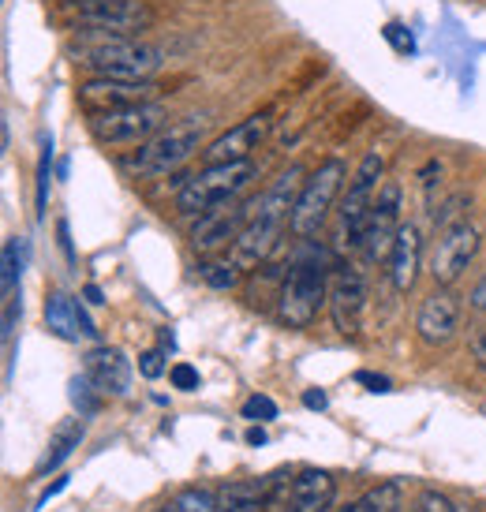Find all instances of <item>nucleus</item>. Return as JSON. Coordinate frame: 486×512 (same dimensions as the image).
Here are the masks:
<instances>
[{"label":"nucleus","mask_w":486,"mask_h":512,"mask_svg":"<svg viewBox=\"0 0 486 512\" xmlns=\"http://www.w3.org/2000/svg\"><path fill=\"white\" fill-rule=\"evenodd\" d=\"M401 483H382V512H401Z\"/></svg>","instance_id":"32"},{"label":"nucleus","mask_w":486,"mask_h":512,"mask_svg":"<svg viewBox=\"0 0 486 512\" xmlns=\"http://www.w3.org/2000/svg\"><path fill=\"white\" fill-rule=\"evenodd\" d=\"M4 273H0V281H4V299H12L15 296V285H19V240H8L4 243Z\"/></svg>","instance_id":"26"},{"label":"nucleus","mask_w":486,"mask_h":512,"mask_svg":"<svg viewBox=\"0 0 486 512\" xmlns=\"http://www.w3.org/2000/svg\"><path fill=\"white\" fill-rule=\"evenodd\" d=\"M479 243H483V236H479V228L468 217L457 221V225H449L445 232H438L427 262L434 285H445V288L457 285L460 277L468 273V266H472V258L479 255Z\"/></svg>","instance_id":"9"},{"label":"nucleus","mask_w":486,"mask_h":512,"mask_svg":"<svg viewBox=\"0 0 486 512\" xmlns=\"http://www.w3.org/2000/svg\"><path fill=\"white\" fill-rule=\"evenodd\" d=\"M472 311H483L486 314V277L475 285V292H472Z\"/></svg>","instance_id":"37"},{"label":"nucleus","mask_w":486,"mask_h":512,"mask_svg":"<svg viewBox=\"0 0 486 512\" xmlns=\"http://www.w3.org/2000/svg\"><path fill=\"white\" fill-rule=\"evenodd\" d=\"M457 512H472V509H457Z\"/></svg>","instance_id":"44"},{"label":"nucleus","mask_w":486,"mask_h":512,"mask_svg":"<svg viewBox=\"0 0 486 512\" xmlns=\"http://www.w3.org/2000/svg\"><path fill=\"white\" fill-rule=\"evenodd\" d=\"M49 165H53V146L45 143L42 165H38V217L45 214V202H49Z\"/></svg>","instance_id":"29"},{"label":"nucleus","mask_w":486,"mask_h":512,"mask_svg":"<svg viewBox=\"0 0 486 512\" xmlns=\"http://www.w3.org/2000/svg\"><path fill=\"white\" fill-rule=\"evenodd\" d=\"M243 419H251V423H270V419H277V404H273L270 397H251L247 404H243Z\"/></svg>","instance_id":"28"},{"label":"nucleus","mask_w":486,"mask_h":512,"mask_svg":"<svg viewBox=\"0 0 486 512\" xmlns=\"http://www.w3.org/2000/svg\"><path fill=\"white\" fill-rule=\"evenodd\" d=\"M86 374L94 378L101 393L109 397H128L131 393V363L120 348H109V344H98L86 352Z\"/></svg>","instance_id":"17"},{"label":"nucleus","mask_w":486,"mask_h":512,"mask_svg":"<svg viewBox=\"0 0 486 512\" xmlns=\"http://www.w3.org/2000/svg\"><path fill=\"white\" fill-rule=\"evenodd\" d=\"M206 131H210V116H184L169 128H161L154 139H146L128 157V169H135L139 176H165V172L180 169L195 150H202Z\"/></svg>","instance_id":"4"},{"label":"nucleus","mask_w":486,"mask_h":512,"mask_svg":"<svg viewBox=\"0 0 486 512\" xmlns=\"http://www.w3.org/2000/svg\"><path fill=\"white\" fill-rule=\"evenodd\" d=\"M75 64L90 68L94 75H109V79H154L161 68V49L139 38L90 30V38H83L75 49Z\"/></svg>","instance_id":"3"},{"label":"nucleus","mask_w":486,"mask_h":512,"mask_svg":"<svg viewBox=\"0 0 486 512\" xmlns=\"http://www.w3.org/2000/svg\"><path fill=\"white\" fill-rule=\"evenodd\" d=\"M255 180V161H229V165H202L176 195V210L184 217H202L221 202L236 199Z\"/></svg>","instance_id":"5"},{"label":"nucleus","mask_w":486,"mask_h":512,"mask_svg":"<svg viewBox=\"0 0 486 512\" xmlns=\"http://www.w3.org/2000/svg\"><path fill=\"white\" fill-rule=\"evenodd\" d=\"M303 404H307L311 412H326L329 397L322 393V389H307V393H303Z\"/></svg>","instance_id":"34"},{"label":"nucleus","mask_w":486,"mask_h":512,"mask_svg":"<svg viewBox=\"0 0 486 512\" xmlns=\"http://www.w3.org/2000/svg\"><path fill=\"white\" fill-rule=\"evenodd\" d=\"M333 498H337V483L329 471L307 468L292 479V512L326 509V505H333Z\"/></svg>","instance_id":"19"},{"label":"nucleus","mask_w":486,"mask_h":512,"mask_svg":"<svg viewBox=\"0 0 486 512\" xmlns=\"http://www.w3.org/2000/svg\"><path fill=\"white\" fill-rule=\"evenodd\" d=\"M348 512H382V486H378V490H367Z\"/></svg>","instance_id":"33"},{"label":"nucleus","mask_w":486,"mask_h":512,"mask_svg":"<svg viewBox=\"0 0 486 512\" xmlns=\"http://www.w3.org/2000/svg\"><path fill=\"white\" fill-rule=\"evenodd\" d=\"M154 512H180L176 505H161V509H154Z\"/></svg>","instance_id":"42"},{"label":"nucleus","mask_w":486,"mask_h":512,"mask_svg":"<svg viewBox=\"0 0 486 512\" xmlns=\"http://www.w3.org/2000/svg\"><path fill=\"white\" fill-rule=\"evenodd\" d=\"M472 352H475V359H479V363L486 367V326H479L472 333Z\"/></svg>","instance_id":"35"},{"label":"nucleus","mask_w":486,"mask_h":512,"mask_svg":"<svg viewBox=\"0 0 486 512\" xmlns=\"http://www.w3.org/2000/svg\"><path fill=\"white\" fill-rule=\"evenodd\" d=\"M344 180H348V165H344L341 157H329L322 161L307 180H303V191L300 199H296V210H292V236H300V240H311L318 228L326 225L329 210H333V202L341 195Z\"/></svg>","instance_id":"7"},{"label":"nucleus","mask_w":486,"mask_h":512,"mask_svg":"<svg viewBox=\"0 0 486 512\" xmlns=\"http://www.w3.org/2000/svg\"><path fill=\"white\" fill-rule=\"evenodd\" d=\"M202 270V281H206V285L210 288H217V292H225V288H236L240 285V266H236V262H206V266H199Z\"/></svg>","instance_id":"25"},{"label":"nucleus","mask_w":486,"mask_h":512,"mask_svg":"<svg viewBox=\"0 0 486 512\" xmlns=\"http://www.w3.org/2000/svg\"><path fill=\"white\" fill-rule=\"evenodd\" d=\"M139 374L143 378H161L165 374V356L161 352H143L139 356Z\"/></svg>","instance_id":"31"},{"label":"nucleus","mask_w":486,"mask_h":512,"mask_svg":"<svg viewBox=\"0 0 486 512\" xmlns=\"http://www.w3.org/2000/svg\"><path fill=\"white\" fill-rule=\"evenodd\" d=\"M356 378L363 385H371V393H389V378H378V374H367V370H363V374H356Z\"/></svg>","instance_id":"36"},{"label":"nucleus","mask_w":486,"mask_h":512,"mask_svg":"<svg viewBox=\"0 0 486 512\" xmlns=\"http://www.w3.org/2000/svg\"><path fill=\"white\" fill-rule=\"evenodd\" d=\"M460 329V296L453 288L438 285L423 299V307L415 314V333L427 348H442L457 337Z\"/></svg>","instance_id":"16"},{"label":"nucleus","mask_w":486,"mask_h":512,"mask_svg":"<svg viewBox=\"0 0 486 512\" xmlns=\"http://www.w3.org/2000/svg\"><path fill=\"white\" fill-rule=\"evenodd\" d=\"M329 258L315 240H303L277 288V318L288 329H311L322 307H329Z\"/></svg>","instance_id":"2"},{"label":"nucleus","mask_w":486,"mask_h":512,"mask_svg":"<svg viewBox=\"0 0 486 512\" xmlns=\"http://www.w3.org/2000/svg\"><path fill=\"white\" fill-rule=\"evenodd\" d=\"M412 512H457V505L445 498L442 490H423V498Z\"/></svg>","instance_id":"30"},{"label":"nucleus","mask_w":486,"mask_h":512,"mask_svg":"<svg viewBox=\"0 0 486 512\" xmlns=\"http://www.w3.org/2000/svg\"><path fill=\"white\" fill-rule=\"evenodd\" d=\"M68 397H72V404H75V412L83 415V419H90V415H98L101 412V393L98 385H94V378L90 374H75L72 382H68Z\"/></svg>","instance_id":"23"},{"label":"nucleus","mask_w":486,"mask_h":512,"mask_svg":"<svg viewBox=\"0 0 486 512\" xmlns=\"http://www.w3.org/2000/svg\"><path fill=\"white\" fill-rule=\"evenodd\" d=\"M64 4H79V8H86V4H101V0H64Z\"/></svg>","instance_id":"41"},{"label":"nucleus","mask_w":486,"mask_h":512,"mask_svg":"<svg viewBox=\"0 0 486 512\" xmlns=\"http://www.w3.org/2000/svg\"><path fill=\"white\" fill-rule=\"evenodd\" d=\"M45 326L60 341H79L83 329H79V299L64 296V292H49L45 296Z\"/></svg>","instance_id":"21"},{"label":"nucleus","mask_w":486,"mask_h":512,"mask_svg":"<svg viewBox=\"0 0 486 512\" xmlns=\"http://www.w3.org/2000/svg\"><path fill=\"white\" fill-rule=\"evenodd\" d=\"M83 30H101V34H124L135 38L139 30L154 23V8L143 0H101V4H86L79 12Z\"/></svg>","instance_id":"15"},{"label":"nucleus","mask_w":486,"mask_h":512,"mask_svg":"<svg viewBox=\"0 0 486 512\" xmlns=\"http://www.w3.org/2000/svg\"><path fill=\"white\" fill-rule=\"evenodd\" d=\"M386 172V157L371 150L359 161L356 176L348 180V191L341 199V217H337V247L341 251H359L363 247V232H367V217L378 199V180Z\"/></svg>","instance_id":"6"},{"label":"nucleus","mask_w":486,"mask_h":512,"mask_svg":"<svg viewBox=\"0 0 486 512\" xmlns=\"http://www.w3.org/2000/svg\"><path fill=\"white\" fill-rule=\"evenodd\" d=\"M273 128L270 113H251L247 120L232 124L229 131H221L217 139L202 146V161L206 165H229V161H251L258 146L266 143V135Z\"/></svg>","instance_id":"13"},{"label":"nucleus","mask_w":486,"mask_h":512,"mask_svg":"<svg viewBox=\"0 0 486 512\" xmlns=\"http://www.w3.org/2000/svg\"><path fill=\"white\" fill-rule=\"evenodd\" d=\"M367 311V281L352 266H341L329 277V318L341 337H359Z\"/></svg>","instance_id":"14"},{"label":"nucleus","mask_w":486,"mask_h":512,"mask_svg":"<svg viewBox=\"0 0 486 512\" xmlns=\"http://www.w3.org/2000/svg\"><path fill=\"white\" fill-rule=\"evenodd\" d=\"M83 296H86V303H94V307H101V303H105V296H101V288H98V285H86V288H83Z\"/></svg>","instance_id":"39"},{"label":"nucleus","mask_w":486,"mask_h":512,"mask_svg":"<svg viewBox=\"0 0 486 512\" xmlns=\"http://www.w3.org/2000/svg\"><path fill=\"white\" fill-rule=\"evenodd\" d=\"M169 120V109L161 101H146V105H128L116 113H94L90 116V135L105 146H143L154 139Z\"/></svg>","instance_id":"8"},{"label":"nucleus","mask_w":486,"mask_h":512,"mask_svg":"<svg viewBox=\"0 0 486 512\" xmlns=\"http://www.w3.org/2000/svg\"><path fill=\"white\" fill-rule=\"evenodd\" d=\"M221 512H270L266 501L251 483H229L221 490Z\"/></svg>","instance_id":"22"},{"label":"nucleus","mask_w":486,"mask_h":512,"mask_svg":"<svg viewBox=\"0 0 486 512\" xmlns=\"http://www.w3.org/2000/svg\"><path fill=\"white\" fill-rule=\"evenodd\" d=\"M401 184L397 180H386L378 187V199H374V210L367 217V232H363V258L378 266L393 255V243H397V232H401Z\"/></svg>","instance_id":"12"},{"label":"nucleus","mask_w":486,"mask_h":512,"mask_svg":"<svg viewBox=\"0 0 486 512\" xmlns=\"http://www.w3.org/2000/svg\"><path fill=\"white\" fill-rule=\"evenodd\" d=\"M419 262H423V236L419 228L408 221L397 232V243H393V255H389V277H393V288L408 296L419 281Z\"/></svg>","instance_id":"18"},{"label":"nucleus","mask_w":486,"mask_h":512,"mask_svg":"<svg viewBox=\"0 0 486 512\" xmlns=\"http://www.w3.org/2000/svg\"><path fill=\"white\" fill-rule=\"evenodd\" d=\"M86 438V423H83V415L79 419H64L57 430H53V438H49V449H45L42 456V464H38V475H49V471H57L68 456L83 445Z\"/></svg>","instance_id":"20"},{"label":"nucleus","mask_w":486,"mask_h":512,"mask_svg":"<svg viewBox=\"0 0 486 512\" xmlns=\"http://www.w3.org/2000/svg\"><path fill=\"white\" fill-rule=\"evenodd\" d=\"M315 512H333V505H326V509H315Z\"/></svg>","instance_id":"43"},{"label":"nucleus","mask_w":486,"mask_h":512,"mask_svg":"<svg viewBox=\"0 0 486 512\" xmlns=\"http://www.w3.org/2000/svg\"><path fill=\"white\" fill-rule=\"evenodd\" d=\"M172 505H176L180 512H221V498L210 494L206 486H184Z\"/></svg>","instance_id":"24"},{"label":"nucleus","mask_w":486,"mask_h":512,"mask_svg":"<svg viewBox=\"0 0 486 512\" xmlns=\"http://www.w3.org/2000/svg\"><path fill=\"white\" fill-rule=\"evenodd\" d=\"M303 180H307L303 165H288V169L258 195L255 214H251L247 228L240 232V240L232 243V262H236L240 270L266 266V258L273 255V247L281 240L285 225L292 221V210H296V199H300V191H303Z\"/></svg>","instance_id":"1"},{"label":"nucleus","mask_w":486,"mask_h":512,"mask_svg":"<svg viewBox=\"0 0 486 512\" xmlns=\"http://www.w3.org/2000/svg\"><path fill=\"white\" fill-rule=\"evenodd\" d=\"M64 486H68V479H57V483H53V486H49V490H45V494H42V498H38V505H34V509H42V505H45V501H49V498H53V494H60V490H64Z\"/></svg>","instance_id":"38"},{"label":"nucleus","mask_w":486,"mask_h":512,"mask_svg":"<svg viewBox=\"0 0 486 512\" xmlns=\"http://www.w3.org/2000/svg\"><path fill=\"white\" fill-rule=\"evenodd\" d=\"M169 382H172V389H180V393H195V389L202 385V378H199V370L191 367V363H172Z\"/></svg>","instance_id":"27"},{"label":"nucleus","mask_w":486,"mask_h":512,"mask_svg":"<svg viewBox=\"0 0 486 512\" xmlns=\"http://www.w3.org/2000/svg\"><path fill=\"white\" fill-rule=\"evenodd\" d=\"M255 202L258 199H229L214 206V210H206V214L195 221L191 228V247L199 251V255H214L221 247H229V243L240 240V232L247 228L251 214H255Z\"/></svg>","instance_id":"11"},{"label":"nucleus","mask_w":486,"mask_h":512,"mask_svg":"<svg viewBox=\"0 0 486 512\" xmlns=\"http://www.w3.org/2000/svg\"><path fill=\"white\" fill-rule=\"evenodd\" d=\"M158 94L161 86L154 79H109V75L83 79L79 90H75L86 116L116 113V109H128V105H146V101H158Z\"/></svg>","instance_id":"10"},{"label":"nucleus","mask_w":486,"mask_h":512,"mask_svg":"<svg viewBox=\"0 0 486 512\" xmlns=\"http://www.w3.org/2000/svg\"><path fill=\"white\" fill-rule=\"evenodd\" d=\"M247 441H251V445H266V430L251 427V430H247Z\"/></svg>","instance_id":"40"}]
</instances>
